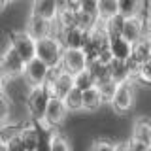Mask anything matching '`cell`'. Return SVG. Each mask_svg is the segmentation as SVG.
I'll use <instances>...</instances> for the list:
<instances>
[{"label": "cell", "mask_w": 151, "mask_h": 151, "mask_svg": "<svg viewBox=\"0 0 151 151\" xmlns=\"http://www.w3.org/2000/svg\"><path fill=\"white\" fill-rule=\"evenodd\" d=\"M130 59L136 64H147L151 59V45L147 38H142V40L132 44V51H130Z\"/></svg>", "instance_id": "16"}, {"label": "cell", "mask_w": 151, "mask_h": 151, "mask_svg": "<svg viewBox=\"0 0 151 151\" xmlns=\"http://www.w3.org/2000/svg\"><path fill=\"white\" fill-rule=\"evenodd\" d=\"M8 2H13V0H8Z\"/></svg>", "instance_id": "38"}, {"label": "cell", "mask_w": 151, "mask_h": 151, "mask_svg": "<svg viewBox=\"0 0 151 151\" xmlns=\"http://www.w3.org/2000/svg\"><path fill=\"white\" fill-rule=\"evenodd\" d=\"M57 13H59L57 0H34L32 2V15L44 17V19L53 23L57 19Z\"/></svg>", "instance_id": "15"}, {"label": "cell", "mask_w": 151, "mask_h": 151, "mask_svg": "<svg viewBox=\"0 0 151 151\" xmlns=\"http://www.w3.org/2000/svg\"><path fill=\"white\" fill-rule=\"evenodd\" d=\"M121 36L127 42H130V44L142 40V38H147V19L142 17V15L125 17L123 28H121Z\"/></svg>", "instance_id": "4"}, {"label": "cell", "mask_w": 151, "mask_h": 151, "mask_svg": "<svg viewBox=\"0 0 151 151\" xmlns=\"http://www.w3.org/2000/svg\"><path fill=\"white\" fill-rule=\"evenodd\" d=\"M127 145H129L130 151H151L147 144H144V142H140L136 138H130L129 142H127Z\"/></svg>", "instance_id": "32"}, {"label": "cell", "mask_w": 151, "mask_h": 151, "mask_svg": "<svg viewBox=\"0 0 151 151\" xmlns=\"http://www.w3.org/2000/svg\"><path fill=\"white\" fill-rule=\"evenodd\" d=\"M117 0H96V19L98 23H104L113 15H117Z\"/></svg>", "instance_id": "19"}, {"label": "cell", "mask_w": 151, "mask_h": 151, "mask_svg": "<svg viewBox=\"0 0 151 151\" xmlns=\"http://www.w3.org/2000/svg\"><path fill=\"white\" fill-rule=\"evenodd\" d=\"M9 47L21 57L25 63L36 57V40L30 38L27 32H13L9 34Z\"/></svg>", "instance_id": "5"}, {"label": "cell", "mask_w": 151, "mask_h": 151, "mask_svg": "<svg viewBox=\"0 0 151 151\" xmlns=\"http://www.w3.org/2000/svg\"><path fill=\"white\" fill-rule=\"evenodd\" d=\"M23 76H25L27 83L30 85V87H38V85H44L47 76H49V68L42 63V60H38L36 57L32 60H28L25 63V70H23Z\"/></svg>", "instance_id": "8"}, {"label": "cell", "mask_w": 151, "mask_h": 151, "mask_svg": "<svg viewBox=\"0 0 151 151\" xmlns=\"http://www.w3.org/2000/svg\"><path fill=\"white\" fill-rule=\"evenodd\" d=\"M63 102H64V106H66L68 111H79L81 110V91H78L76 87H72L64 94Z\"/></svg>", "instance_id": "23"}, {"label": "cell", "mask_w": 151, "mask_h": 151, "mask_svg": "<svg viewBox=\"0 0 151 151\" xmlns=\"http://www.w3.org/2000/svg\"><path fill=\"white\" fill-rule=\"evenodd\" d=\"M49 98H51V94L44 85L30 87V91L27 94V108L34 123H44V113H45Z\"/></svg>", "instance_id": "3"}, {"label": "cell", "mask_w": 151, "mask_h": 151, "mask_svg": "<svg viewBox=\"0 0 151 151\" xmlns=\"http://www.w3.org/2000/svg\"><path fill=\"white\" fill-rule=\"evenodd\" d=\"M4 144V147L6 151H25L23 147V142H21V136H19V130L15 129H6L2 132V140H0Z\"/></svg>", "instance_id": "20"}, {"label": "cell", "mask_w": 151, "mask_h": 151, "mask_svg": "<svg viewBox=\"0 0 151 151\" xmlns=\"http://www.w3.org/2000/svg\"><path fill=\"white\" fill-rule=\"evenodd\" d=\"M68 115V110H66L64 102L60 98H49L47 102V108H45V113H44V125H47L49 129H57L60 127Z\"/></svg>", "instance_id": "7"}, {"label": "cell", "mask_w": 151, "mask_h": 151, "mask_svg": "<svg viewBox=\"0 0 151 151\" xmlns=\"http://www.w3.org/2000/svg\"><path fill=\"white\" fill-rule=\"evenodd\" d=\"M123 21H125V17L117 13V15H113L111 19H108V21L100 23V25L104 27V30H106V34H108V36H117V34H121Z\"/></svg>", "instance_id": "25"}, {"label": "cell", "mask_w": 151, "mask_h": 151, "mask_svg": "<svg viewBox=\"0 0 151 151\" xmlns=\"http://www.w3.org/2000/svg\"><path fill=\"white\" fill-rule=\"evenodd\" d=\"M49 134L51 132H45V130L40 132V142H38L34 151H49Z\"/></svg>", "instance_id": "31"}, {"label": "cell", "mask_w": 151, "mask_h": 151, "mask_svg": "<svg viewBox=\"0 0 151 151\" xmlns=\"http://www.w3.org/2000/svg\"><path fill=\"white\" fill-rule=\"evenodd\" d=\"M108 78L115 85H121V83H129V79L132 76H130V70H129V66H127L125 60L111 59L110 63H108Z\"/></svg>", "instance_id": "14"}, {"label": "cell", "mask_w": 151, "mask_h": 151, "mask_svg": "<svg viewBox=\"0 0 151 151\" xmlns=\"http://www.w3.org/2000/svg\"><path fill=\"white\" fill-rule=\"evenodd\" d=\"M87 30L79 27H68V28H60V38L57 40L60 42V45L64 49H81L85 40H87Z\"/></svg>", "instance_id": "11"}, {"label": "cell", "mask_w": 151, "mask_h": 151, "mask_svg": "<svg viewBox=\"0 0 151 151\" xmlns=\"http://www.w3.org/2000/svg\"><path fill=\"white\" fill-rule=\"evenodd\" d=\"M64 47L55 36H45L36 40V59L42 60L49 70L60 68V55Z\"/></svg>", "instance_id": "1"}, {"label": "cell", "mask_w": 151, "mask_h": 151, "mask_svg": "<svg viewBox=\"0 0 151 151\" xmlns=\"http://www.w3.org/2000/svg\"><path fill=\"white\" fill-rule=\"evenodd\" d=\"M93 151H113V144H110L106 140H98L93 145Z\"/></svg>", "instance_id": "33"}, {"label": "cell", "mask_w": 151, "mask_h": 151, "mask_svg": "<svg viewBox=\"0 0 151 151\" xmlns=\"http://www.w3.org/2000/svg\"><path fill=\"white\" fill-rule=\"evenodd\" d=\"M44 87L49 91V94L53 98H60V100H63L64 94L74 87V76L64 72L63 68L49 70V76H47Z\"/></svg>", "instance_id": "2"}, {"label": "cell", "mask_w": 151, "mask_h": 151, "mask_svg": "<svg viewBox=\"0 0 151 151\" xmlns=\"http://www.w3.org/2000/svg\"><path fill=\"white\" fill-rule=\"evenodd\" d=\"M132 138H136V140L144 142V144L151 145V125H149V121H147V119H142V121L136 123Z\"/></svg>", "instance_id": "24"}, {"label": "cell", "mask_w": 151, "mask_h": 151, "mask_svg": "<svg viewBox=\"0 0 151 151\" xmlns=\"http://www.w3.org/2000/svg\"><path fill=\"white\" fill-rule=\"evenodd\" d=\"M8 4H9V2H8V0H0V12H2V9H4V8H6V6H8Z\"/></svg>", "instance_id": "36"}, {"label": "cell", "mask_w": 151, "mask_h": 151, "mask_svg": "<svg viewBox=\"0 0 151 151\" xmlns=\"http://www.w3.org/2000/svg\"><path fill=\"white\" fill-rule=\"evenodd\" d=\"M40 132H42V129H38L34 125H27L19 130V136H21L25 151H34L36 149L38 142H40Z\"/></svg>", "instance_id": "17"}, {"label": "cell", "mask_w": 151, "mask_h": 151, "mask_svg": "<svg viewBox=\"0 0 151 151\" xmlns=\"http://www.w3.org/2000/svg\"><path fill=\"white\" fill-rule=\"evenodd\" d=\"M78 12L96 17V0H78Z\"/></svg>", "instance_id": "28"}, {"label": "cell", "mask_w": 151, "mask_h": 151, "mask_svg": "<svg viewBox=\"0 0 151 151\" xmlns=\"http://www.w3.org/2000/svg\"><path fill=\"white\" fill-rule=\"evenodd\" d=\"M9 115V98L4 94V91H0V123H4Z\"/></svg>", "instance_id": "30"}, {"label": "cell", "mask_w": 151, "mask_h": 151, "mask_svg": "<svg viewBox=\"0 0 151 151\" xmlns=\"http://www.w3.org/2000/svg\"><path fill=\"white\" fill-rule=\"evenodd\" d=\"M113 151H130V149L127 144H117V145H113Z\"/></svg>", "instance_id": "35"}, {"label": "cell", "mask_w": 151, "mask_h": 151, "mask_svg": "<svg viewBox=\"0 0 151 151\" xmlns=\"http://www.w3.org/2000/svg\"><path fill=\"white\" fill-rule=\"evenodd\" d=\"M0 151H6V147H4V144L0 142Z\"/></svg>", "instance_id": "37"}, {"label": "cell", "mask_w": 151, "mask_h": 151, "mask_svg": "<svg viewBox=\"0 0 151 151\" xmlns=\"http://www.w3.org/2000/svg\"><path fill=\"white\" fill-rule=\"evenodd\" d=\"M60 68L64 72L76 76L78 72L87 68V57L81 49H63L60 55Z\"/></svg>", "instance_id": "6"}, {"label": "cell", "mask_w": 151, "mask_h": 151, "mask_svg": "<svg viewBox=\"0 0 151 151\" xmlns=\"http://www.w3.org/2000/svg\"><path fill=\"white\" fill-rule=\"evenodd\" d=\"M144 0H117V9L119 15L123 17H132V15H140Z\"/></svg>", "instance_id": "21"}, {"label": "cell", "mask_w": 151, "mask_h": 151, "mask_svg": "<svg viewBox=\"0 0 151 151\" xmlns=\"http://www.w3.org/2000/svg\"><path fill=\"white\" fill-rule=\"evenodd\" d=\"M51 30H53V23L47 21L44 17L38 15H30L28 17V25H27V34L34 40H40V38L51 36Z\"/></svg>", "instance_id": "13"}, {"label": "cell", "mask_w": 151, "mask_h": 151, "mask_svg": "<svg viewBox=\"0 0 151 151\" xmlns=\"http://www.w3.org/2000/svg\"><path fill=\"white\" fill-rule=\"evenodd\" d=\"M102 96L98 93L96 87H91L87 91H81V110H87V111H94L102 106Z\"/></svg>", "instance_id": "18"}, {"label": "cell", "mask_w": 151, "mask_h": 151, "mask_svg": "<svg viewBox=\"0 0 151 151\" xmlns=\"http://www.w3.org/2000/svg\"><path fill=\"white\" fill-rule=\"evenodd\" d=\"M6 74L2 72V70H0V91H4V87H6Z\"/></svg>", "instance_id": "34"}, {"label": "cell", "mask_w": 151, "mask_h": 151, "mask_svg": "<svg viewBox=\"0 0 151 151\" xmlns=\"http://www.w3.org/2000/svg\"><path fill=\"white\" fill-rule=\"evenodd\" d=\"M108 51H110L111 59H115V60H127L130 57L132 44H130V42H127L121 34L108 36Z\"/></svg>", "instance_id": "12"}, {"label": "cell", "mask_w": 151, "mask_h": 151, "mask_svg": "<svg viewBox=\"0 0 151 151\" xmlns=\"http://www.w3.org/2000/svg\"><path fill=\"white\" fill-rule=\"evenodd\" d=\"M49 151H72V149H70L68 140H66L63 134L51 130V134H49Z\"/></svg>", "instance_id": "26"}, {"label": "cell", "mask_w": 151, "mask_h": 151, "mask_svg": "<svg viewBox=\"0 0 151 151\" xmlns=\"http://www.w3.org/2000/svg\"><path fill=\"white\" fill-rule=\"evenodd\" d=\"M0 70L6 74V78H17V76H23L25 60H23L12 47H8V49L4 51L2 59H0Z\"/></svg>", "instance_id": "10"}, {"label": "cell", "mask_w": 151, "mask_h": 151, "mask_svg": "<svg viewBox=\"0 0 151 151\" xmlns=\"http://www.w3.org/2000/svg\"><path fill=\"white\" fill-rule=\"evenodd\" d=\"M132 102H134V94H132V89L129 83H121L115 87L111 98H110V104L113 108L115 113H125L132 108Z\"/></svg>", "instance_id": "9"}, {"label": "cell", "mask_w": 151, "mask_h": 151, "mask_svg": "<svg viewBox=\"0 0 151 151\" xmlns=\"http://www.w3.org/2000/svg\"><path fill=\"white\" fill-rule=\"evenodd\" d=\"M94 78H93V74L89 72L87 68L81 70V72H78L74 76V87L78 89V91H87V89H91L94 87Z\"/></svg>", "instance_id": "22"}, {"label": "cell", "mask_w": 151, "mask_h": 151, "mask_svg": "<svg viewBox=\"0 0 151 151\" xmlns=\"http://www.w3.org/2000/svg\"><path fill=\"white\" fill-rule=\"evenodd\" d=\"M94 87L98 89V93H100L102 100L110 102V98H111V94H113V91H115L117 85L113 83L110 78H106V79H102V81H96V85H94Z\"/></svg>", "instance_id": "27"}, {"label": "cell", "mask_w": 151, "mask_h": 151, "mask_svg": "<svg viewBox=\"0 0 151 151\" xmlns=\"http://www.w3.org/2000/svg\"><path fill=\"white\" fill-rule=\"evenodd\" d=\"M134 78L138 79V81H142L144 85H147L151 81V70H149V63L147 64H140L138 66V70H136V74H134Z\"/></svg>", "instance_id": "29"}]
</instances>
